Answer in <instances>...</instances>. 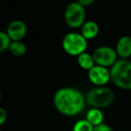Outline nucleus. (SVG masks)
<instances>
[{
    "label": "nucleus",
    "instance_id": "7",
    "mask_svg": "<svg viewBox=\"0 0 131 131\" xmlns=\"http://www.w3.org/2000/svg\"><path fill=\"white\" fill-rule=\"evenodd\" d=\"M88 78L95 85L103 86L111 80V73L107 68L95 65L88 70Z\"/></svg>",
    "mask_w": 131,
    "mask_h": 131
},
{
    "label": "nucleus",
    "instance_id": "18",
    "mask_svg": "<svg viewBox=\"0 0 131 131\" xmlns=\"http://www.w3.org/2000/svg\"><path fill=\"white\" fill-rule=\"evenodd\" d=\"M94 1H95V0H78L77 2H78L81 6H83L84 7H85V6H91V5L93 4Z\"/></svg>",
    "mask_w": 131,
    "mask_h": 131
},
{
    "label": "nucleus",
    "instance_id": "6",
    "mask_svg": "<svg viewBox=\"0 0 131 131\" xmlns=\"http://www.w3.org/2000/svg\"><path fill=\"white\" fill-rule=\"evenodd\" d=\"M92 56L95 62V65L108 68V67H112L113 64L117 61L118 54L112 48L108 46H102L95 49Z\"/></svg>",
    "mask_w": 131,
    "mask_h": 131
},
{
    "label": "nucleus",
    "instance_id": "13",
    "mask_svg": "<svg viewBox=\"0 0 131 131\" xmlns=\"http://www.w3.org/2000/svg\"><path fill=\"white\" fill-rule=\"evenodd\" d=\"M9 51L15 57H22L26 52V46L22 41H12L9 46Z\"/></svg>",
    "mask_w": 131,
    "mask_h": 131
},
{
    "label": "nucleus",
    "instance_id": "17",
    "mask_svg": "<svg viewBox=\"0 0 131 131\" xmlns=\"http://www.w3.org/2000/svg\"><path fill=\"white\" fill-rule=\"evenodd\" d=\"M6 118H7V113L6 111L3 108L0 107V126H2L5 122L6 121Z\"/></svg>",
    "mask_w": 131,
    "mask_h": 131
},
{
    "label": "nucleus",
    "instance_id": "12",
    "mask_svg": "<svg viewBox=\"0 0 131 131\" xmlns=\"http://www.w3.org/2000/svg\"><path fill=\"white\" fill-rule=\"evenodd\" d=\"M77 63L80 66V68L85 70H90L93 67L95 66V62L92 55L84 52L77 56Z\"/></svg>",
    "mask_w": 131,
    "mask_h": 131
},
{
    "label": "nucleus",
    "instance_id": "8",
    "mask_svg": "<svg viewBox=\"0 0 131 131\" xmlns=\"http://www.w3.org/2000/svg\"><path fill=\"white\" fill-rule=\"evenodd\" d=\"M27 31L26 25L23 21L15 20L10 23L6 33L12 41H21L24 38Z\"/></svg>",
    "mask_w": 131,
    "mask_h": 131
},
{
    "label": "nucleus",
    "instance_id": "3",
    "mask_svg": "<svg viewBox=\"0 0 131 131\" xmlns=\"http://www.w3.org/2000/svg\"><path fill=\"white\" fill-rule=\"evenodd\" d=\"M115 94L113 91L105 86H97L91 89L85 95V102L96 109L107 108L113 103Z\"/></svg>",
    "mask_w": 131,
    "mask_h": 131
},
{
    "label": "nucleus",
    "instance_id": "11",
    "mask_svg": "<svg viewBox=\"0 0 131 131\" xmlns=\"http://www.w3.org/2000/svg\"><path fill=\"white\" fill-rule=\"evenodd\" d=\"M86 120L89 123H91L93 127H95V126H98L102 123V121H103V114H102V111L100 109L92 108L86 113Z\"/></svg>",
    "mask_w": 131,
    "mask_h": 131
},
{
    "label": "nucleus",
    "instance_id": "15",
    "mask_svg": "<svg viewBox=\"0 0 131 131\" xmlns=\"http://www.w3.org/2000/svg\"><path fill=\"white\" fill-rule=\"evenodd\" d=\"M12 40L6 32L0 31V53L4 52L6 49H9V46Z\"/></svg>",
    "mask_w": 131,
    "mask_h": 131
},
{
    "label": "nucleus",
    "instance_id": "2",
    "mask_svg": "<svg viewBox=\"0 0 131 131\" xmlns=\"http://www.w3.org/2000/svg\"><path fill=\"white\" fill-rule=\"evenodd\" d=\"M111 80L120 89L131 90V62L127 59L117 60L111 70Z\"/></svg>",
    "mask_w": 131,
    "mask_h": 131
},
{
    "label": "nucleus",
    "instance_id": "10",
    "mask_svg": "<svg viewBox=\"0 0 131 131\" xmlns=\"http://www.w3.org/2000/svg\"><path fill=\"white\" fill-rule=\"evenodd\" d=\"M99 33V26L93 21H88L85 22L82 26V32L81 34L86 39V40H92L95 38Z\"/></svg>",
    "mask_w": 131,
    "mask_h": 131
},
{
    "label": "nucleus",
    "instance_id": "1",
    "mask_svg": "<svg viewBox=\"0 0 131 131\" xmlns=\"http://www.w3.org/2000/svg\"><path fill=\"white\" fill-rule=\"evenodd\" d=\"M54 105L61 114L75 116L84 110L85 97L75 88L65 87L58 90L54 95Z\"/></svg>",
    "mask_w": 131,
    "mask_h": 131
},
{
    "label": "nucleus",
    "instance_id": "16",
    "mask_svg": "<svg viewBox=\"0 0 131 131\" xmlns=\"http://www.w3.org/2000/svg\"><path fill=\"white\" fill-rule=\"evenodd\" d=\"M93 131H112L111 127L110 126H108L107 124H100L98 126H95L93 127Z\"/></svg>",
    "mask_w": 131,
    "mask_h": 131
},
{
    "label": "nucleus",
    "instance_id": "14",
    "mask_svg": "<svg viewBox=\"0 0 131 131\" xmlns=\"http://www.w3.org/2000/svg\"><path fill=\"white\" fill-rule=\"evenodd\" d=\"M93 126L86 119H81L75 122L73 127V131H93Z\"/></svg>",
    "mask_w": 131,
    "mask_h": 131
},
{
    "label": "nucleus",
    "instance_id": "19",
    "mask_svg": "<svg viewBox=\"0 0 131 131\" xmlns=\"http://www.w3.org/2000/svg\"><path fill=\"white\" fill-rule=\"evenodd\" d=\"M0 100H1V91H0Z\"/></svg>",
    "mask_w": 131,
    "mask_h": 131
},
{
    "label": "nucleus",
    "instance_id": "9",
    "mask_svg": "<svg viewBox=\"0 0 131 131\" xmlns=\"http://www.w3.org/2000/svg\"><path fill=\"white\" fill-rule=\"evenodd\" d=\"M115 50L118 56L122 59H127L131 57V36L125 35L119 38Z\"/></svg>",
    "mask_w": 131,
    "mask_h": 131
},
{
    "label": "nucleus",
    "instance_id": "4",
    "mask_svg": "<svg viewBox=\"0 0 131 131\" xmlns=\"http://www.w3.org/2000/svg\"><path fill=\"white\" fill-rule=\"evenodd\" d=\"M62 47L68 55L79 56L85 52V49H87V40L81 33L69 32L63 38Z\"/></svg>",
    "mask_w": 131,
    "mask_h": 131
},
{
    "label": "nucleus",
    "instance_id": "5",
    "mask_svg": "<svg viewBox=\"0 0 131 131\" xmlns=\"http://www.w3.org/2000/svg\"><path fill=\"white\" fill-rule=\"evenodd\" d=\"M65 21L69 27L73 29L82 27L85 23V9L78 2L70 3L64 12Z\"/></svg>",
    "mask_w": 131,
    "mask_h": 131
}]
</instances>
